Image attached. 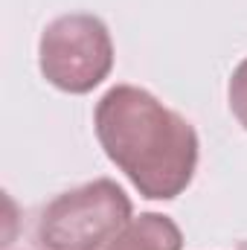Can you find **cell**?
I'll return each instance as SVG.
<instances>
[{"instance_id": "1", "label": "cell", "mask_w": 247, "mask_h": 250, "mask_svg": "<svg viewBox=\"0 0 247 250\" xmlns=\"http://www.w3.org/2000/svg\"><path fill=\"white\" fill-rule=\"evenodd\" d=\"M108 160L148 201L184 195L198 169V134L189 120L137 84H114L93 114Z\"/></svg>"}, {"instance_id": "2", "label": "cell", "mask_w": 247, "mask_h": 250, "mask_svg": "<svg viewBox=\"0 0 247 250\" xmlns=\"http://www.w3.org/2000/svg\"><path fill=\"white\" fill-rule=\"evenodd\" d=\"M134 218V204L111 178L56 195L38 215V250H105Z\"/></svg>"}, {"instance_id": "3", "label": "cell", "mask_w": 247, "mask_h": 250, "mask_svg": "<svg viewBox=\"0 0 247 250\" xmlns=\"http://www.w3.org/2000/svg\"><path fill=\"white\" fill-rule=\"evenodd\" d=\"M41 76L64 93L84 96L114 70V41L102 18L73 12L50 21L38 41Z\"/></svg>"}, {"instance_id": "4", "label": "cell", "mask_w": 247, "mask_h": 250, "mask_svg": "<svg viewBox=\"0 0 247 250\" xmlns=\"http://www.w3.org/2000/svg\"><path fill=\"white\" fill-rule=\"evenodd\" d=\"M105 250H184V233L163 212H140Z\"/></svg>"}, {"instance_id": "5", "label": "cell", "mask_w": 247, "mask_h": 250, "mask_svg": "<svg viewBox=\"0 0 247 250\" xmlns=\"http://www.w3.org/2000/svg\"><path fill=\"white\" fill-rule=\"evenodd\" d=\"M227 99H230V111H233V117H236L239 125L247 131V59L245 62H239V67H236L233 76H230Z\"/></svg>"}, {"instance_id": "6", "label": "cell", "mask_w": 247, "mask_h": 250, "mask_svg": "<svg viewBox=\"0 0 247 250\" xmlns=\"http://www.w3.org/2000/svg\"><path fill=\"white\" fill-rule=\"evenodd\" d=\"M239 250H247V242H242V245H239Z\"/></svg>"}]
</instances>
